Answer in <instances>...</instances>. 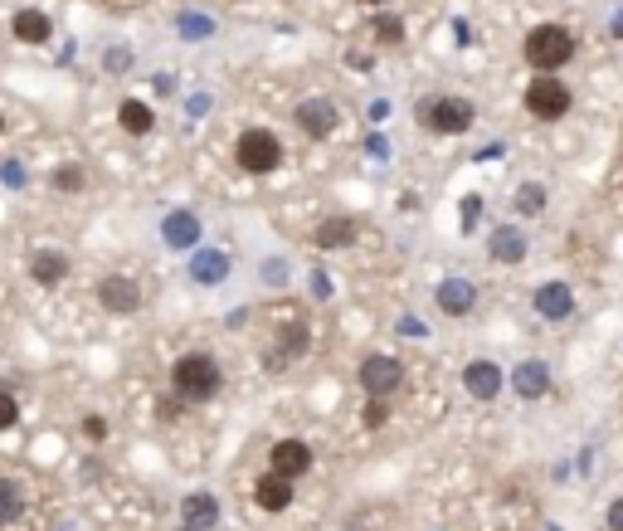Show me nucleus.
Listing matches in <instances>:
<instances>
[{"label":"nucleus","instance_id":"f257e3e1","mask_svg":"<svg viewBox=\"0 0 623 531\" xmlns=\"http://www.w3.org/2000/svg\"><path fill=\"white\" fill-rule=\"evenodd\" d=\"M220 361L215 356H205V351H185L181 361L171 366V385H176V395L190 400V405H200V400H215V390H220Z\"/></svg>","mask_w":623,"mask_h":531},{"label":"nucleus","instance_id":"f03ea898","mask_svg":"<svg viewBox=\"0 0 623 531\" xmlns=\"http://www.w3.org/2000/svg\"><path fill=\"white\" fill-rule=\"evenodd\" d=\"M521 54H526V64L531 69H541V74H555L560 64H570L575 59V35L565 30V25H536L526 44H521Z\"/></svg>","mask_w":623,"mask_h":531},{"label":"nucleus","instance_id":"7ed1b4c3","mask_svg":"<svg viewBox=\"0 0 623 531\" xmlns=\"http://www.w3.org/2000/svg\"><path fill=\"white\" fill-rule=\"evenodd\" d=\"M239 166L249 171V176H268V171H278V161H283V147H278V137L268 132V127H249L244 137H239Z\"/></svg>","mask_w":623,"mask_h":531},{"label":"nucleus","instance_id":"20e7f679","mask_svg":"<svg viewBox=\"0 0 623 531\" xmlns=\"http://www.w3.org/2000/svg\"><path fill=\"white\" fill-rule=\"evenodd\" d=\"M526 108L541 117V122H555V117L570 113V88H565L560 78L541 74L536 83H531V88H526Z\"/></svg>","mask_w":623,"mask_h":531},{"label":"nucleus","instance_id":"39448f33","mask_svg":"<svg viewBox=\"0 0 623 531\" xmlns=\"http://www.w3.org/2000/svg\"><path fill=\"white\" fill-rule=\"evenodd\" d=\"M404 385V366L395 356H366L361 361V390H366L370 400H385V395H395Z\"/></svg>","mask_w":623,"mask_h":531},{"label":"nucleus","instance_id":"423d86ee","mask_svg":"<svg viewBox=\"0 0 623 531\" xmlns=\"http://www.w3.org/2000/svg\"><path fill=\"white\" fill-rule=\"evenodd\" d=\"M98 303L108 307V312H137L142 307V288H137V278H127V273H108L103 283H98Z\"/></svg>","mask_w":623,"mask_h":531},{"label":"nucleus","instance_id":"0eeeda50","mask_svg":"<svg viewBox=\"0 0 623 531\" xmlns=\"http://www.w3.org/2000/svg\"><path fill=\"white\" fill-rule=\"evenodd\" d=\"M429 127L443 132V137H458V132H468L473 127V103L468 98H439L434 108H429Z\"/></svg>","mask_w":623,"mask_h":531},{"label":"nucleus","instance_id":"6e6552de","mask_svg":"<svg viewBox=\"0 0 623 531\" xmlns=\"http://www.w3.org/2000/svg\"><path fill=\"white\" fill-rule=\"evenodd\" d=\"M268 473H278V478H288V483H297L307 468H312V449L302 444V439H278L273 444V454H268Z\"/></svg>","mask_w":623,"mask_h":531},{"label":"nucleus","instance_id":"1a4fd4ad","mask_svg":"<svg viewBox=\"0 0 623 531\" xmlns=\"http://www.w3.org/2000/svg\"><path fill=\"white\" fill-rule=\"evenodd\" d=\"M463 385H468V395L473 400H497V390H502V366L497 361H468L463 366Z\"/></svg>","mask_w":623,"mask_h":531},{"label":"nucleus","instance_id":"9d476101","mask_svg":"<svg viewBox=\"0 0 623 531\" xmlns=\"http://www.w3.org/2000/svg\"><path fill=\"white\" fill-rule=\"evenodd\" d=\"M181 527L185 531L220 527V502H215V493H190V497H181Z\"/></svg>","mask_w":623,"mask_h":531},{"label":"nucleus","instance_id":"9b49d317","mask_svg":"<svg viewBox=\"0 0 623 531\" xmlns=\"http://www.w3.org/2000/svg\"><path fill=\"white\" fill-rule=\"evenodd\" d=\"M297 127H302L307 137H331V132H336V108H331V98H307V103H297Z\"/></svg>","mask_w":623,"mask_h":531},{"label":"nucleus","instance_id":"f8f14e48","mask_svg":"<svg viewBox=\"0 0 623 531\" xmlns=\"http://www.w3.org/2000/svg\"><path fill=\"white\" fill-rule=\"evenodd\" d=\"M536 312H541L546 322H565V317L575 312L570 283H541V288H536Z\"/></svg>","mask_w":623,"mask_h":531},{"label":"nucleus","instance_id":"ddd939ff","mask_svg":"<svg viewBox=\"0 0 623 531\" xmlns=\"http://www.w3.org/2000/svg\"><path fill=\"white\" fill-rule=\"evenodd\" d=\"M190 278L200 283V288H215L229 278V254L224 249H195V259H190Z\"/></svg>","mask_w":623,"mask_h":531},{"label":"nucleus","instance_id":"4468645a","mask_svg":"<svg viewBox=\"0 0 623 531\" xmlns=\"http://www.w3.org/2000/svg\"><path fill=\"white\" fill-rule=\"evenodd\" d=\"M434 298H439V307L448 312V317H468V312H473V303H477V288L468 283V278H443Z\"/></svg>","mask_w":623,"mask_h":531},{"label":"nucleus","instance_id":"2eb2a0df","mask_svg":"<svg viewBox=\"0 0 623 531\" xmlns=\"http://www.w3.org/2000/svg\"><path fill=\"white\" fill-rule=\"evenodd\" d=\"M512 390L521 395V400H541L550 390V366L546 361H521L512 371Z\"/></svg>","mask_w":623,"mask_h":531},{"label":"nucleus","instance_id":"dca6fc26","mask_svg":"<svg viewBox=\"0 0 623 531\" xmlns=\"http://www.w3.org/2000/svg\"><path fill=\"white\" fill-rule=\"evenodd\" d=\"M254 497H258L263 512H288V507H293V483L278 478V473H263L254 483Z\"/></svg>","mask_w":623,"mask_h":531},{"label":"nucleus","instance_id":"f3484780","mask_svg":"<svg viewBox=\"0 0 623 531\" xmlns=\"http://www.w3.org/2000/svg\"><path fill=\"white\" fill-rule=\"evenodd\" d=\"M161 239H166L171 249H195V244H200V220H195L190 210H176V215L161 220Z\"/></svg>","mask_w":623,"mask_h":531},{"label":"nucleus","instance_id":"a211bd4d","mask_svg":"<svg viewBox=\"0 0 623 531\" xmlns=\"http://www.w3.org/2000/svg\"><path fill=\"white\" fill-rule=\"evenodd\" d=\"M30 278H35L39 288H59L69 278V259L59 249H39L35 259H30Z\"/></svg>","mask_w":623,"mask_h":531},{"label":"nucleus","instance_id":"6ab92c4d","mask_svg":"<svg viewBox=\"0 0 623 531\" xmlns=\"http://www.w3.org/2000/svg\"><path fill=\"white\" fill-rule=\"evenodd\" d=\"M487 249H492L497 264H521V259H526V234H521L516 225H502V229H492Z\"/></svg>","mask_w":623,"mask_h":531},{"label":"nucleus","instance_id":"aec40b11","mask_svg":"<svg viewBox=\"0 0 623 531\" xmlns=\"http://www.w3.org/2000/svg\"><path fill=\"white\" fill-rule=\"evenodd\" d=\"M356 220L351 215H331V220H322L317 225V249H351L356 244Z\"/></svg>","mask_w":623,"mask_h":531},{"label":"nucleus","instance_id":"412c9836","mask_svg":"<svg viewBox=\"0 0 623 531\" xmlns=\"http://www.w3.org/2000/svg\"><path fill=\"white\" fill-rule=\"evenodd\" d=\"M302 351H307V322H288L278 337V351H268V371H283L288 356H302Z\"/></svg>","mask_w":623,"mask_h":531},{"label":"nucleus","instance_id":"4be33fe9","mask_svg":"<svg viewBox=\"0 0 623 531\" xmlns=\"http://www.w3.org/2000/svg\"><path fill=\"white\" fill-rule=\"evenodd\" d=\"M10 30H15V39H25V44H44L54 25H49V15H44V10H20V15L10 20Z\"/></svg>","mask_w":623,"mask_h":531},{"label":"nucleus","instance_id":"5701e85b","mask_svg":"<svg viewBox=\"0 0 623 531\" xmlns=\"http://www.w3.org/2000/svg\"><path fill=\"white\" fill-rule=\"evenodd\" d=\"M117 122H122V132H132V137H147L151 127H156L151 108H147V103H137V98H127V103L117 108Z\"/></svg>","mask_w":623,"mask_h":531},{"label":"nucleus","instance_id":"b1692460","mask_svg":"<svg viewBox=\"0 0 623 531\" xmlns=\"http://www.w3.org/2000/svg\"><path fill=\"white\" fill-rule=\"evenodd\" d=\"M25 512V488L15 478H0V527H10Z\"/></svg>","mask_w":623,"mask_h":531},{"label":"nucleus","instance_id":"393cba45","mask_svg":"<svg viewBox=\"0 0 623 531\" xmlns=\"http://www.w3.org/2000/svg\"><path fill=\"white\" fill-rule=\"evenodd\" d=\"M541 205H546V190H541V186H521V190H516V215H541Z\"/></svg>","mask_w":623,"mask_h":531},{"label":"nucleus","instance_id":"a878e982","mask_svg":"<svg viewBox=\"0 0 623 531\" xmlns=\"http://www.w3.org/2000/svg\"><path fill=\"white\" fill-rule=\"evenodd\" d=\"M15 424H20V400H15L10 390H0V434L15 429Z\"/></svg>","mask_w":623,"mask_h":531},{"label":"nucleus","instance_id":"bb28decb","mask_svg":"<svg viewBox=\"0 0 623 531\" xmlns=\"http://www.w3.org/2000/svg\"><path fill=\"white\" fill-rule=\"evenodd\" d=\"M49 181H54V190H83V166H59Z\"/></svg>","mask_w":623,"mask_h":531},{"label":"nucleus","instance_id":"cd10ccee","mask_svg":"<svg viewBox=\"0 0 623 531\" xmlns=\"http://www.w3.org/2000/svg\"><path fill=\"white\" fill-rule=\"evenodd\" d=\"M375 35L385 39V44H400V39H404V25L395 20V15H380V20H375Z\"/></svg>","mask_w":623,"mask_h":531},{"label":"nucleus","instance_id":"c85d7f7f","mask_svg":"<svg viewBox=\"0 0 623 531\" xmlns=\"http://www.w3.org/2000/svg\"><path fill=\"white\" fill-rule=\"evenodd\" d=\"M83 434H88L93 444H103V439H108V419H103V415H88V419H83Z\"/></svg>","mask_w":623,"mask_h":531},{"label":"nucleus","instance_id":"c756f323","mask_svg":"<svg viewBox=\"0 0 623 531\" xmlns=\"http://www.w3.org/2000/svg\"><path fill=\"white\" fill-rule=\"evenodd\" d=\"M181 35H190V39L210 35V20H200V15H185V20H181Z\"/></svg>","mask_w":623,"mask_h":531},{"label":"nucleus","instance_id":"7c9ffc66","mask_svg":"<svg viewBox=\"0 0 623 531\" xmlns=\"http://www.w3.org/2000/svg\"><path fill=\"white\" fill-rule=\"evenodd\" d=\"M366 429H380V424H385V419H390V410H385V405H380V400H375V405H366Z\"/></svg>","mask_w":623,"mask_h":531},{"label":"nucleus","instance_id":"2f4dec72","mask_svg":"<svg viewBox=\"0 0 623 531\" xmlns=\"http://www.w3.org/2000/svg\"><path fill=\"white\" fill-rule=\"evenodd\" d=\"M5 186H25V166L20 161H5Z\"/></svg>","mask_w":623,"mask_h":531},{"label":"nucleus","instance_id":"473e14b6","mask_svg":"<svg viewBox=\"0 0 623 531\" xmlns=\"http://www.w3.org/2000/svg\"><path fill=\"white\" fill-rule=\"evenodd\" d=\"M477 210H482V200H477V195H468V200H463V225H468V229L477 225Z\"/></svg>","mask_w":623,"mask_h":531},{"label":"nucleus","instance_id":"72a5a7b5","mask_svg":"<svg viewBox=\"0 0 623 531\" xmlns=\"http://www.w3.org/2000/svg\"><path fill=\"white\" fill-rule=\"evenodd\" d=\"M312 298H331V283H327V273H322V268L312 273Z\"/></svg>","mask_w":623,"mask_h":531},{"label":"nucleus","instance_id":"f704fd0d","mask_svg":"<svg viewBox=\"0 0 623 531\" xmlns=\"http://www.w3.org/2000/svg\"><path fill=\"white\" fill-rule=\"evenodd\" d=\"M400 332H404V337H424V332H429V327H424V322H419V317H400Z\"/></svg>","mask_w":623,"mask_h":531},{"label":"nucleus","instance_id":"c9c22d12","mask_svg":"<svg viewBox=\"0 0 623 531\" xmlns=\"http://www.w3.org/2000/svg\"><path fill=\"white\" fill-rule=\"evenodd\" d=\"M604 522H609L614 531H623V497H614V502H609V517H604Z\"/></svg>","mask_w":623,"mask_h":531},{"label":"nucleus","instance_id":"e433bc0d","mask_svg":"<svg viewBox=\"0 0 623 531\" xmlns=\"http://www.w3.org/2000/svg\"><path fill=\"white\" fill-rule=\"evenodd\" d=\"M614 35H619V39H623V15H619V20H614Z\"/></svg>","mask_w":623,"mask_h":531},{"label":"nucleus","instance_id":"4c0bfd02","mask_svg":"<svg viewBox=\"0 0 623 531\" xmlns=\"http://www.w3.org/2000/svg\"><path fill=\"white\" fill-rule=\"evenodd\" d=\"M0 132H5V122H0Z\"/></svg>","mask_w":623,"mask_h":531},{"label":"nucleus","instance_id":"58836bf2","mask_svg":"<svg viewBox=\"0 0 623 531\" xmlns=\"http://www.w3.org/2000/svg\"><path fill=\"white\" fill-rule=\"evenodd\" d=\"M366 5H370V0H366Z\"/></svg>","mask_w":623,"mask_h":531},{"label":"nucleus","instance_id":"ea45409f","mask_svg":"<svg viewBox=\"0 0 623 531\" xmlns=\"http://www.w3.org/2000/svg\"><path fill=\"white\" fill-rule=\"evenodd\" d=\"M181 531H185V527H181Z\"/></svg>","mask_w":623,"mask_h":531}]
</instances>
